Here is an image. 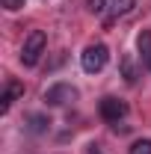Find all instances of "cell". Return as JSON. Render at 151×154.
<instances>
[{"instance_id":"cell-5","label":"cell","mask_w":151,"mask_h":154,"mask_svg":"<svg viewBox=\"0 0 151 154\" xmlns=\"http://www.w3.org/2000/svg\"><path fill=\"white\" fill-rule=\"evenodd\" d=\"M18 98H24V83L9 80L6 89H3V95H0V113L6 116V113H9V107H12V101H18Z\"/></svg>"},{"instance_id":"cell-1","label":"cell","mask_w":151,"mask_h":154,"mask_svg":"<svg viewBox=\"0 0 151 154\" xmlns=\"http://www.w3.org/2000/svg\"><path fill=\"white\" fill-rule=\"evenodd\" d=\"M45 45H48L45 30H33L30 36L24 38V48H21V62H24L27 68L39 65V59H42V54H45Z\"/></svg>"},{"instance_id":"cell-4","label":"cell","mask_w":151,"mask_h":154,"mask_svg":"<svg viewBox=\"0 0 151 154\" xmlns=\"http://www.w3.org/2000/svg\"><path fill=\"white\" fill-rule=\"evenodd\" d=\"M98 113H101V119H104V122L119 125V122L128 116V104H125V101H119V98H113V95H107V98H101Z\"/></svg>"},{"instance_id":"cell-3","label":"cell","mask_w":151,"mask_h":154,"mask_svg":"<svg viewBox=\"0 0 151 154\" xmlns=\"http://www.w3.org/2000/svg\"><path fill=\"white\" fill-rule=\"evenodd\" d=\"M48 107H65V104H71L77 101V89L71 83H54V86H48L45 89V98H42Z\"/></svg>"},{"instance_id":"cell-2","label":"cell","mask_w":151,"mask_h":154,"mask_svg":"<svg viewBox=\"0 0 151 154\" xmlns=\"http://www.w3.org/2000/svg\"><path fill=\"white\" fill-rule=\"evenodd\" d=\"M107 59H110L107 45H89V48L80 54V65H83V71H86V74H98V71H104Z\"/></svg>"},{"instance_id":"cell-12","label":"cell","mask_w":151,"mask_h":154,"mask_svg":"<svg viewBox=\"0 0 151 154\" xmlns=\"http://www.w3.org/2000/svg\"><path fill=\"white\" fill-rule=\"evenodd\" d=\"M21 6H24V0H3V9H9V12H18Z\"/></svg>"},{"instance_id":"cell-9","label":"cell","mask_w":151,"mask_h":154,"mask_svg":"<svg viewBox=\"0 0 151 154\" xmlns=\"http://www.w3.org/2000/svg\"><path fill=\"white\" fill-rule=\"evenodd\" d=\"M122 74H125V80H128V83H136V68H133L131 57L122 59Z\"/></svg>"},{"instance_id":"cell-11","label":"cell","mask_w":151,"mask_h":154,"mask_svg":"<svg viewBox=\"0 0 151 154\" xmlns=\"http://www.w3.org/2000/svg\"><path fill=\"white\" fill-rule=\"evenodd\" d=\"M86 3H89L92 15H104V9H107V0H86Z\"/></svg>"},{"instance_id":"cell-10","label":"cell","mask_w":151,"mask_h":154,"mask_svg":"<svg viewBox=\"0 0 151 154\" xmlns=\"http://www.w3.org/2000/svg\"><path fill=\"white\" fill-rule=\"evenodd\" d=\"M131 154H151V139H136L131 145Z\"/></svg>"},{"instance_id":"cell-7","label":"cell","mask_w":151,"mask_h":154,"mask_svg":"<svg viewBox=\"0 0 151 154\" xmlns=\"http://www.w3.org/2000/svg\"><path fill=\"white\" fill-rule=\"evenodd\" d=\"M133 9H136V0H113V3H110L113 18H119V15H131Z\"/></svg>"},{"instance_id":"cell-8","label":"cell","mask_w":151,"mask_h":154,"mask_svg":"<svg viewBox=\"0 0 151 154\" xmlns=\"http://www.w3.org/2000/svg\"><path fill=\"white\" fill-rule=\"evenodd\" d=\"M51 128V119H45V116H30V131L33 134H45Z\"/></svg>"},{"instance_id":"cell-13","label":"cell","mask_w":151,"mask_h":154,"mask_svg":"<svg viewBox=\"0 0 151 154\" xmlns=\"http://www.w3.org/2000/svg\"><path fill=\"white\" fill-rule=\"evenodd\" d=\"M83 154H101V145H95V142H92V145H86V151H83Z\"/></svg>"},{"instance_id":"cell-6","label":"cell","mask_w":151,"mask_h":154,"mask_svg":"<svg viewBox=\"0 0 151 154\" xmlns=\"http://www.w3.org/2000/svg\"><path fill=\"white\" fill-rule=\"evenodd\" d=\"M136 48H139L142 65L151 71V30H142V33H139V38H136Z\"/></svg>"}]
</instances>
